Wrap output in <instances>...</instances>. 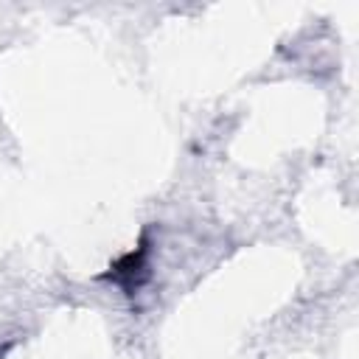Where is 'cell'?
<instances>
[{"label": "cell", "mask_w": 359, "mask_h": 359, "mask_svg": "<svg viewBox=\"0 0 359 359\" xmlns=\"http://www.w3.org/2000/svg\"><path fill=\"white\" fill-rule=\"evenodd\" d=\"M146 255H149V236H143L140 244L132 252H126L123 258H118L109 266L107 278H112L115 283H121L126 292H135L140 286V280H143V272H146Z\"/></svg>", "instance_id": "obj_1"}]
</instances>
